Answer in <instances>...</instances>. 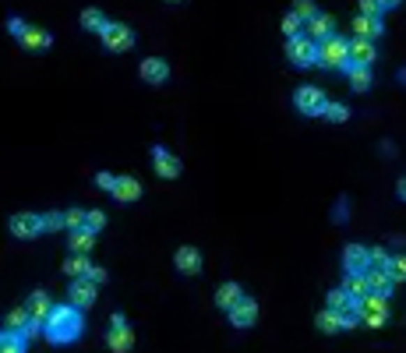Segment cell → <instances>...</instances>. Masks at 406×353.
Masks as SVG:
<instances>
[{
    "instance_id": "1",
    "label": "cell",
    "mask_w": 406,
    "mask_h": 353,
    "mask_svg": "<svg viewBox=\"0 0 406 353\" xmlns=\"http://www.w3.org/2000/svg\"><path fill=\"white\" fill-rule=\"evenodd\" d=\"M85 332V318L78 308L71 304H53V311L46 315L43 322V336L53 343V346H68V343H78Z\"/></svg>"
},
{
    "instance_id": "2",
    "label": "cell",
    "mask_w": 406,
    "mask_h": 353,
    "mask_svg": "<svg viewBox=\"0 0 406 353\" xmlns=\"http://www.w3.org/2000/svg\"><path fill=\"white\" fill-rule=\"evenodd\" d=\"M315 64H322V68H329V71H346V68H350L346 39H343V36H329V39L315 43Z\"/></svg>"
},
{
    "instance_id": "3",
    "label": "cell",
    "mask_w": 406,
    "mask_h": 353,
    "mask_svg": "<svg viewBox=\"0 0 406 353\" xmlns=\"http://www.w3.org/2000/svg\"><path fill=\"white\" fill-rule=\"evenodd\" d=\"M354 315L368 329H385L389 325V297H375V293H368L364 301L354 304Z\"/></svg>"
},
{
    "instance_id": "4",
    "label": "cell",
    "mask_w": 406,
    "mask_h": 353,
    "mask_svg": "<svg viewBox=\"0 0 406 353\" xmlns=\"http://www.w3.org/2000/svg\"><path fill=\"white\" fill-rule=\"evenodd\" d=\"M99 39H103V46L110 53H128L135 46V32L128 25H121V22H106L103 32H99Z\"/></svg>"
},
{
    "instance_id": "5",
    "label": "cell",
    "mask_w": 406,
    "mask_h": 353,
    "mask_svg": "<svg viewBox=\"0 0 406 353\" xmlns=\"http://www.w3.org/2000/svg\"><path fill=\"white\" fill-rule=\"evenodd\" d=\"M294 103H297V110L304 113V117H322V110H325V92L322 89H315V85H301L297 92H294Z\"/></svg>"
},
{
    "instance_id": "6",
    "label": "cell",
    "mask_w": 406,
    "mask_h": 353,
    "mask_svg": "<svg viewBox=\"0 0 406 353\" xmlns=\"http://www.w3.org/2000/svg\"><path fill=\"white\" fill-rule=\"evenodd\" d=\"M286 57H290V64L294 68H311L315 64V43L301 32L294 39H286Z\"/></svg>"
},
{
    "instance_id": "7",
    "label": "cell",
    "mask_w": 406,
    "mask_h": 353,
    "mask_svg": "<svg viewBox=\"0 0 406 353\" xmlns=\"http://www.w3.org/2000/svg\"><path fill=\"white\" fill-rule=\"evenodd\" d=\"M68 297H71V308H78V311H89L92 304H96V297H99V286L92 283V279H75L71 283V290H68Z\"/></svg>"
},
{
    "instance_id": "8",
    "label": "cell",
    "mask_w": 406,
    "mask_h": 353,
    "mask_svg": "<svg viewBox=\"0 0 406 353\" xmlns=\"http://www.w3.org/2000/svg\"><path fill=\"white\" fill-rule=\"evenodd\" d=\"M11 233L18 241H32V237H39L43 233V219H39V212H15L11 216Z\"/></svg>"
},
{
    "instance_id": "9",
    "label": "cell",
    "mask_w": 406,
    "mask_h": 353,
    "mask_svg": "<svg viewBox=\"0 0 406 353\" xmlns=\"http://www.w3.org/2000/svg\"><path fill=\"white\" fill-rule=\"evenodd\" d=\"M152 166H156V173L163 176V181H177V176H181V159L177 156H173L170 149H163V145H156L152 149Z\"/></svg>"
},
{
    "instance_id": "10",
    "label": "cell",
    "mask_w": 406,
    "mask_h": 353,
    "mask_svg": "<svg viewBox=\"0 0 406 353\" xmlns=\"http://www.w3.org/2000/svg\"><path fill=\"white\" fill-rule=\"evenodd\" d=\"M346 53H350V68H371L378 61L375 43H364V39H346Z\"/></svg>"
},
{
    "instance_id": "11",
    "label": "cell",
    "mask_w": 406,
    "mask_h": 353,
    "mask_svg": "<svg viewBox=\"0 0 406 353\" xmlns=\"http://www.w3.org/2000/svg\"><path fill=\"white\" fill-rule=\"evenodd\" d=\"M138 75H142V82H149V85H163V82L170 78V64L163 61V57H149V61L138 64Z\"/></svg>"
},
{
    "instance_id": "12",
    "label": "cell",
    "mask_w": 406,
    "mask_h": 353,
    "mask_svg": "<svg viewBox=\"0 0 406 353\" xmlns=\"http://www.w3.org/2000/svg\"><path fill=\"white\" fill-rule=\"evenodd\" d=\"M343 269H346V276H364L371 265H368V248H361V244H350L343 251Z\"/></svg>"
},
{
    "instance_id": "13",
    "label": "cell",
    "mask_w": 406,
    "mask_h": 353,
    "mask_svg": "<svg viewBox=\"0 0 406 353\" xmlns=\"http://www.w3.org/2000/svg\"><path fill=\"white\" fill-rule=\"evenodd\" d=\"M258 322V304L251 297H244L237 308H230V325H237V329H251Z\"/></svg>"
},
{
    "instance_id": "14",
    "label": "cell",
    "mask_w": 406,
    "mask_h": 353,
    "mask_svg": "<svg viewBox=\"0 0 406 353\" xmlns=\"http://www.w3.org/2000/svg\"><path fill=\"white\" fill-rule=\"evenodd\" d=\"M117 202H138L142 198V181L135 176H113V191H110Z\"/></svg>"
},
{
    "instance_id": "15",
    "label": "cell",
    "mask_w": 406,
    "mask_h": 353,
    "mask_svg": "<svg viewBox=\"0 0 406 353\" xmlns=\"http://www.w3.org/2000/svg\"><path fill=\"white\" fill-rule=\"evenodd\" d=\"M25 311H29V318L32 322H46V315L53 311V301H50V293L46 290H36V293H29V304H25Z\"/></svg>"
},
{
    "instance_id": "16",
    "label": "cell",
    "mask_w": 406,
    "mask_h": 353,
    "mask_svg": "<svg viewBox=\"0 0 406 353\" xmlns=\"http://www.w3.org/2000/svg\"><path fill=\"white\" fill-rule=\"evenodd\" d=\"M311 43H322V39H329V36H336V22H332V15H315L311 22H308V32H304Z\"/></svg>"
},
{
    "instance_id": "17",
    "label": "cell",
    "mask_w": 406,
    "mask_h": 353,
    "mask_svg": "<svg viewBox=\"0 0 406 353\" xmlns=\"http://www.w3.org/2000/svg\"><path fill=\"white\" fill-rule=\"evenodd\" d=\"M173 265H177V272H184V276H198V272H202V255H198V248H181L177 258H173Z\"/></svg>"
},
{
    "instance_id": "18",
    "label": "cell",
    "mask_w": 406,
    "mask_h": 353,
    "mask_svg": "<svg viewBox=\"0 0 406 353\" xmlns=\"http://www.w3.org/2000/svg\"><path fill=\"white\" fill-rule=\"evenodd\" d=\"M106 346H110L113 353H131V346H135L131 329H128V325H121V329H110V332H106Z\"/></svg>"
},
{
    "instance_id": "19",
    "label": "cell",
    "mask_w": 406,
    "mask_h": 353,
    "mask_svg": "<svg viewBox=\"0 0 406 353\" xmlns=\"http://www.w3.org/2000/svg\"><path fill=\"white\" fill-rule=\"evenodd\" d=\"M244 301V290L237 286V283H223L219 290H216V304L223 308V311H230V308H237Z\"/></svg>"
},
{
    "instance_id": "20",
    "label": "cell",
    "mask_w": 406,
    "mask_h": 353,
    "mask_svg": "<svg viewBox=\"0 0 406 353\" xmlns=\"http://www.w3.org/2000/svg\"><path fill=\"white\" fill-rule=\"evenodd\" d=\"M364 279H368V293H375V297H389L392 293V279L385 276V269H368Z\"/></svg>"
},
{
    "instance_id": "21",
    "label": "cell",
    "mask_w": 406,
    "mask_h": 353,
    "mask_svg": "<svg viewBox=\"0 0 406 353\" xmlns=\"http://www.w3.org/2000/svg\"><path fill=\"white\" fill-rule=\"evenodd\" d=\"M354 32H357V39L375 43V39L382 36V18H364V15H357V18H354Z\"/></svg>"
},
{
    "instance_id": "22",
    "label": "cell",
    "mask_w": 406,
    "mask_h": 353,
    "mask_svg": "<svg viewBox=\"0 0 406 353\" xmlns=\"http://www.w3.org/2000/svg\"><path fill=\"white\" fill-rule=\"evenodd\" d=\"M50 43H53V36L46 32V29H25V36H22V46L25 50H32V53H43V50H50Z\"/></svg>"
},
{
    "instance_id": "23",
    "label": "cell",
    "mask_w": 406,
    "mask_h": 353,
    "mask_svg": "<svg viewBox=\"0 0 406 353\" xmlns=\"http://www.w3.org/2000/svg\"><path fill=\"white\" fill-rule=\"evenodd\" d=\"M339 290H343L346 297H350V301L357 304V301H364V297H368V279H364V276H346Z\"/></svg>"
},
{
    "instance_id": "24",
    "label": "cell",
    "mask_w": 406,
    "mask_h": 353,
    "mask_svg": "<svg viewBox=\"0 0 406 353\" xmlns=\"http://www.w3.org/2000/svg\"><path fill=\"white\" fill-rule=\"evenodd\" d=\"M315 325L325 332V336H336V332H343V315L339 311H318V318H315Z\"/></svg>"
},
{
    "instance_id": "25",
    "label": "cell",
    "mask_w": 406,
    "mask_h": 353,
    "mask_svg": "<svg viewBox=\"0 0 406 353\" xmlns=\"http://www.w3.org/2000/svg\"><path fill=\"white\" fill-rule=\"evenodd\" d=\"M68 244H71V255H89V251L96 248V233H89V230H75Z\"/></svg>"
},
{
    "instance_id": "26",
    "label": "cell",
    "mask_w": 406,
    "mask_h": 353,
    "mask_svg": "<svg viewBox=\"0 0 406 353\" xmlns=\"http://www.w3.org/2000/svg\"><path fill=\"white\" fill-rule=\"evenodd\" d=\"M346 78H350L354 92H368L371 89V68H346Z\"/></svg>"
},
{
    "instance_id": "27",
    "label": "cell",
    "mask_w": 406,
    "mask_h": 353,
    "mask_svg": "<svg viewBox=\"0 0 406 353\" xmlns=\"http://www.w3.org/2000/svg\"><path fill=\"white\" fill-rule=\"evenodd\" d=\"M322 117L332 121V124H346V121H350V106H346V103H325Z\"/></svg>"
},
{
    "instance_id": "28",
    "label": "cell",
    "mask_w": 406,
    "mask_h": 353,
    "mask_svg": "<svg viewBox=\"0 0 406 353\" xmlns=\"http://www.w3.org/2000/svg\"><path fill=\"white\" fill-rule=\"evenodd\" d=\"M89 269H92V262H89L85 255H71V258L64 262V272H68L71 279H82V276H85Z\"/></svg>"
},
{
    "instance_id": "29",
    "label": "cell",
    "mask_w": 406,
    "mask_h": 353,
    "mask_svg": "<svg viewBox=\"0 0 406 353\" xmlns=\"http://www.w3.org/2000/svg\"><path fill=\"white\" fill-rule=\"evenodd\" d=\"M103 25H106L103 11H96V8H85V11H82V29H85V32H103Z\"/></svg>"
},
{
    "instance_id": "30",
    "label": "cell",
    "mask_w": 406,
    "mask_h": 353,
    "mask_svg": "<svg viewBox=\"0 0 406 353\" xmlns=\"http://www.w3.org/2000/svg\"><path fill=\"white\" fill-rule=\"evenodd\" d=\"M329 311H339V315H346V311H354V301L346 297L343 290H332V293H329Z\"/></svg>"
},
{
    "instance_id": "31",
    "label": "cell",
    "mask_w": 406,
    "mask_h": 353,
    "mask_svg": "<svg viewBox=\"0 0 406 353\" xmlns=\"http://www.w3.org/2000/svg\"><path fill=\"white\" fill-rule=\"evenodd\" d=\"M385 276H389L392 283H403V279H406V258H403V255L389 258V265H385Z\"/></svg>"
},
{
    "instance_id": "32",
    "label": "cell",
    "mask_w": 406,
    "mask_h": 353,
    "mask_svg": "<svg viewBox=\"0 0 406 353\" xmlns=\"http://www.w3.org/2000/svg\"><path fill=\"white\" fill-rule=\"evenodd\" d=\"M4 325H8V332H11V336H18V332H22V325H29V311H25V308H15V311L4 318Z\"/></svg>"
},
{
    "instance_id": "33",
    "label": "cell",
    "mask_w": 406,
    "mask_h": 353,
    "mask_svg": "<svg viewBox=\"0 0 406 353\" xmlns=\"http://www.w3.org/2000/svg\"><path fill=\"white\" fill-rule=\"evenodd\" d=\"M0 353H25V343L11 332H0Z\"/></svg>"
},
{
    "instance_id": "34",
    "label": "cell",
    "mask_w": 406,
    "mask_h": 353,
    "mask_svg": "<svg viewBox=\"0 0 406 353\" xmlns=\"http://www.w3.org/2000/svg\"><path fill=\"white\" fill-rule=\"evenodd\" d=\"M64 230H85V209H68L64 212Z\"/></svg>"
},
{
    "instance_id": "35",
    "label": "cell",
    "mask_w": 406,
    "mask_h": 353,
    "mask_svg": "<svg viewBox=\"0 0 406 353\" xmlns=\"http://www.w3.org/2000/svg\"><path fill=\"white\" fill-rule=\"evenodd\" d=\"M39 219H43V233L64 230V212H46V216H39Z\"/></svg>"
},
{
    "instance_id": "36",
    "label": "cell",
    "mask_w": 406,
    "mask_h": 353,
    "mask_svg": "<svg viewBox=\"0 0 406 353\" xmlns=\"http://www.w3.org/2000/svg\"><path fill=\"white\" fill-rule=\"evenodd\" d=\"M103 226H106V212H99V209H89V212H85V230H89V233H99Z\"/></svg>"
},
{
    "instance_id": "37",
    "label": "cell",
    "mask_w": 406,
    "mask_h": 353,
    "mask_svg": "<svg viewBox=\"0 0 406 353\" xmlns=\"http://www.w3.org/2000/svg\"><path fill=\"white\" fill-rule=\"evenodd\" d=\"M290 15H297V18L308 25V22L318 15V8H315V4H308V0H297V4H294V11H290Z\"/></svg>"
},
{
    "instance_id": "38",
    "label": "cell",
    "mask_w": 406,
    "mask_h": 353,
    "mask_svg": "<svg viewBox=\"0 0 406 353\" xmlns=\"http://www.w3.org/2000/svg\"><path fill=\"white\" fill-rule=\"evenodd\" d=\"M301 25H304V22H301L297 15H283V36H286V39L301 36Z\"/></svg>"
},
{
    "instance_id": "39",
    "label": "cell",
    "mask_w": 406,
    "mask_h": 353,
    "mask_svg": "<svg viewBox=\"0 0 406 353\" xmlns=\"http://www.w3.org/2000/svg\"><path fill=\"white\" fill-rule=\"evenodd\" d=\"M382 11H389V4H378V0H361V15L364 18H378Z\"/></svg>"
},
{
    "instance_id": "40",
    "label": "cell",
    "mask_w": 406,
    "mask_h": 353,
    "mask_svg": "<svg viewBox=\"0 0 406 353\" xmlns=\"http://www.w3.org/2000/svg\"><path fill=\"white\" fill-rule=\"evenodd\" d=\"M39 332H43V325L29 318V325H22V332H18V339H22V343H32V339H36Z\"/></svg>"
},
{
    "instance_id": "41",
    "label": "cell",
    "mask_w": 406,
    "mask_h": 353,
    "mask_svg": "<svg viewBox=\"0 0 406 353\" xmlns=\"http://www.w3.org/2000/svg\"><path fill=\"white\" fill-rule=\"evenodd\" d=\"M85 279H92V283L99 286V283H106V269H103V265H92V269L85 272Z\"/></svg>"
},
{
    "instance_id": "42",
    "label": "cell",
    "mask_w": 406,
    "mask_h": 353,
    "mask_svg": "<svg viewBox=\"0 0 406 353\" xmlns=\"http://www.w3.org/2000/svg\"><path fill=\"white\" fill-rule=\"evenodd\" d=\"M25 29H29V25H25L22 18H11V22H8V32H11V36H18V39L25 36Z\"/></svg>"
},
{
    "instance_id": "43",
    "label": "cell",
    "mask_w": 406,
    "mask_h": 353,
    "mask_svg": "<svg viewBox=\"0 0 406 353\" xmlns=\"http://www.w3.org/2000/svg\"><path fill=\"white\" fill-rule=\"evenodd\" d=\"M96 184H99L103 191H113V176H110V173H96Z\"/></svg>"
},
{
    "instance_id": "44",
    "label": "cell",
    "mask_w": 406,
    "mask_h": 353,
    "mask_svg": "<svg viewBox=\"0 0 406 353\" xmlns=\"http://www.w3.org/2000/svg\"><path fill=\"white\" fill-rule=\"evenodd\" d=\"M332 219H336V223H346V202H343V198H339V205H336Z\"/></svg>"
},
{
    "instance_id": "45",
    "label": "cell",
    "mask_w": 406,
    "mask_h": 353,
    "mask_svg": "<svg viewBox=\"0 0 406 353\" xmlns=\"http://www.w3.org/2000/svg\"><path fill=\"white\" fill-rule=\"evenodd\" d=\"M121 325H128V318L117 311V315H110V329H121Z\"/></svg>"
}]
</instances>
